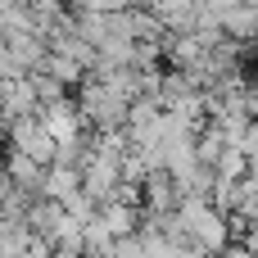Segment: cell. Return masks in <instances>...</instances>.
<instances>
[{"label": "cell", "mask_w": 258, "mask_h": 258, "mask_svg": "<svg viewBox=\"0 0 258 258\" xmlns=\"http://www.w3.org/2000/svg\"><path fill=\"white\" fill-rule=\"evenodd\" d=\"M9 195V177H5V163H0V200Z\"/></svg>", "instance_id": "cell-1"}]
</instances>
